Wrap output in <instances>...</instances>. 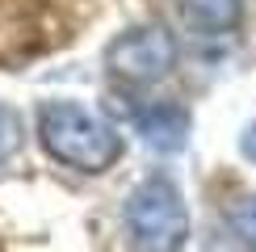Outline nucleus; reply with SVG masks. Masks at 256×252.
Masks as SVG:
<instances>
[{
    "label": "nucleus",
    "mask_w": 256,
    "mask_h": 252,
    "mask_svg": "<svg viewBox=\"0 0 256 252\" xmlns=\"http://www.w3.org/2000/svg\"><path fill=\"white\" fill-rule=\"evenodd\" d=\"M227 223H231V236L240 240V248H248V252H256V194H248V198H240V202L231 206Z\"/></svg>",
    "instance_id": "423d86ee"
},
{
    "label": "nucleus",
    "mask_w": 256,
    "mask_h": 252,
    "mask_svg": "<svg viewBox=\"0 0 256 252\" xmlns=\"http://www.w3.org/2000/svg\"><path fill=\"white\" fill-rule=\"evenodd\" d=\"M105 68L114 80L156 84L176 68V38L164 26H134L105 46Z\"/></svg>",
    "instance_id": "7ed1b4c3"
},
{
    "label": "nucleus",
    "mask_w": 256,
    "mask_h": 252,
    "mask_svg": "<svg viewBox=\"0 0 256 252\" xmlns=\"http://www.w3.org/2000/svg\"><path fill=\"white\" fill-rule=\"evenodd\" d=\"M180 13L198 34H227L240 26L244 17V0H180Z\"/></svg>",
    "instance_id": "39448f33"
},
{
    "label": "nucleus",
    "mask_w": 256,
    "mask_h": 252,
    "mask_svg": "<svg viewBox=\"0 0 256 252\" xmlns=\"http://www.w3.org/2000/svg\"><path fill=\"white\" fill-rule=\"evenodd\" d=\"M21 139H26V122H21V114L13 105H0V168L17 156Z\"/></svg>",
    "instance_id": "0eeeda50"
},
{
    "label": "nucleus",
    "mask_w": 256,
    "mask_h": 252,
    "mask_svg": "<svg viewBox=\"0 0 256 252\" xmlns=\"http://www.w3.org/2000/svg\"><path fill=\"white\" fill-rule=\"evenodd\" d=\"M240 152H244V160H252V164H256V122L240 134Z\"/></svg>",
    "instance_id": "6e6552de"
},
{
    "label": "nucleus",
    "mask_w": 256,
    "mask_h": 252,
    "mask_svg": "<svg viewBox=\"0 0 256 252\" xmlns=\"http://www.w3.org/2000/svg\"><path fill=\"white\" fill-rule=\"evenodd\" d=\"M126 236L134 252H180L189 240V210L168 176H147L126 198Z\"/></svg>",
    "instance_id": "f03ea898"
},
{
    "label": "nucleus",
    "mask_w": 256,
    "mask_h": 252,
    "mask_svg": "<svg viewBox=\"0 0 256 252\" xmlns=\"http://www.w3.org/2000/svg\"><path fill=\"white\" fill-rule=\"evenodd\" d=\"M134 130L152 152H180L189 139V114L180 105H152L134 118Z\"/></svg>",
    "instance_id": "20e7f679"
},
{
    "label": "nucleus",
    "mask_w": 256,
    "mask_h": 252,
    "mask_svg": "<svg viewBox=\"0 0 256 252\" xmlns=\"http://www.w3.org/2000/svg\"><path fill=\"white\" fill-rule=\"evenodd\" d=\"M38 139L50 160L76 172H105L122 160V134L76 101H46L38 110Z\"/></svg>",
    "instance_id": "f257e3e1"
}]
</instances>
